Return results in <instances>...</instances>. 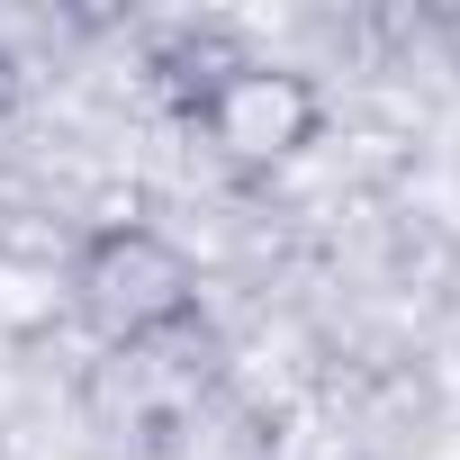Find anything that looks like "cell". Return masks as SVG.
I'll list each match as a JSON object with an SVG mask.
<instances>
[{
  "label": "cell",
  "mask_w": 460,
  "mask_h": 460,
  "mask_svg": "<svg viewBox=\"0 0 460 460\" xmlns=\"http://www.w3.org/2000/svg\"><path fill=\"white\" fill-rule=\"evenodd\" d=\"M19 109H28V64H19V46H0V127Z\"/></svg>",
  "instance_id": "cell-3"
},
{
  "label": "cell",
  "mask_w": 460,
  "mask_h": 460,
  "mask_svg": "<svg viewBox=\"0 0 460 460\" xmlns=\"http://www.w3.org/2000/svg\"><path fill=\"white\" fill-rule=\"evenodd\" d=\"M19 253V226H10V208H0V262H10Z\"/></svg>",
  "instance_id": "cell-4"
},
{
  "label": "cell",
  "mask_w": 460,
  "mask_h": 460,
  "mask_svg": "<svg viewBox=\"0 0 460 460\" xmlns=\"http://www.w3.org/2000/svg\"><path fill=\"white\" fill-rule=\"evenodd\" d=\"M199 127L235 172H280L325 136V91L289 64H235L199 91Z\"/></svg>",
  "instance_id": "cell-2"
},
{
  "label": "cell",
  "mask_w": 460,
  "mask_h": 460,
  "mask_svg": "<svg viewBox=\"0 0 460 460\" xmlns=\"http://www.w3.org/2000/svg\"><path fill=\"white\" fill-rule=\"evenodd\" d=\"M64 307L100 343L136 352V343H163V334L199 325V262H190V244L163 235V226L109 217V226L82 235V253L64 271Z\"/></svg>",
  "instance_id": "cell-1"
}]
</instances>
